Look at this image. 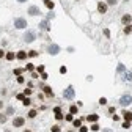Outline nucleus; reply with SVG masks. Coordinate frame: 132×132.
Wrapping results in <instances>:
<instances>
[{"instance_id":"obj_36","label":"nucleus","mask_w":132,"mask_h":132,"mask_svg":"<svg viewBox=\"0 0 132 132\" xmlns=\"http://www.w3.org/2000/svg\"><path fill=\"white\" fill-rule=\"evenodd\" d=\"M60 72H61V74H66V66H61V68H60Z\"/></svg>"},{"instance_id":"obj_26","label":"nucleus","mask_w":132,"mask_h":132,"mask_svg":"<svg viewBox=\"0 0 132 132\" xmlns=\"http://www.w3.org/2000/svg\"><path fill=\"white\" fill-rule=\"evenodd\" d=\"M22 102H24V106H30V102H32V101L28 99V98H25V99L22 101Z\"/></svg>"},{"instance_id":"obj_22","label":"nucleus","mask_w":132,"mask_h":132,"mask_svg":"<svg viewBox=\"0 0 132 132\" xmlns=\"http://www.w3.org/2000/svg\"><path fill=\"white\" fill-rule=\"evenodd\" d=\"M36 55H38V52H36V50H30V52H28V57H36Z\"/></svg>"},{"instance_id":"obj_32","label":"nucleus","mask_w":132,"mask_h":132,"mask_svg":"<svg viewBox=\"0 0 132 132\" xmlns=\"http://www.w3.org/2000/svg\"><path fill=\"white\" fill-rule=\"evenodd\" d=\"M99 104H102V106H104V104H107V99H106V98H101V99H99Z\"/></svg>"},{"instance_id":"obj_18","label":"nucleus","mask_w":132,"mask_h":132,"mask_svg":"<svg viewBox=\"0 0 132 132\" xmlns=\"http://www.w3.org/2000/svg\"><path fill=\"white\" fill-rule=\"evenodd\" d=\"M39 27H41V28H49V24H47V21H42L41 24H39Z\"/></svg>"},{"instance_id":"obj_29","label":"nucleus","mask_w":132,"mask_h":132,"mask_svg":"<svg viewBox=\"0 0 132 132\" xmlns=\"http://www.w3.org/2000/svg\"><path fill=\"white\" fill-rule=\"evenodd\" d=\"M17 83H24V77L22 75H17Z\"/></svg>"},{"instance_id":"obj_28","label":"nucleus","mask_w":132,"mask_h":132,"mask_svg":"<svg viewBox=\"0 0 132 132\" xmlns=\"http://www.w3.org/2000/svg\"><path fill=\"white\" fill-rule=\"evenodd\" d=\"M118 72H124V66L123 64H118Z\"/></svg>"},{"instance_id":"obj_13","label":"nucleus","mask_w":132,"mask_h":132,"mask_svg":"<svg viewBox=\"0 0 132 132\" xmlns=\"http://www.w3.org/2000/svg\"><path fill=\"white\" fill-rule=\"evenodd\" d=\"M42 90H44V93H46V94H47V96H53L52 90H50V88H49L47 85H46V87H42Z\"/></svg>"},{"instance_id":"obj_24","label":"nucleus","mask_w":132,"mask_h":132,"mask_svg":"<svg viewBox=\"0 0 132 132\" xmlns=\"http://www.w3.org/2000/svg\"><path fill=\"white\" fill-rule=\"evenodd\" d=\"M123 127H124V129H129V127H131V121H124L123 123Z\"/></svg>"},{"instance_id":"obj_14","label":"nucleus","mask_w":132,"mask_h":132,"mask_svg":"<svg viewBox=\"0 0 132 132\" xmlns=\"http://www.w3.org/2000/svg\"><path fill=\"white\" fill-rule=\"evenodd\" d=\"M124 120L126 121H132V112H124Z\"/></svg>"},{"instance_id":"obj_34","label":"nucleus","mask_w":132,"mask_h":132,"mask_svg":"<svg viewBox=\"0 0 132 132\" xmlns=\"http://www.w3.org/2000/svg\"><path fill=\"white\" fill-rule=\"evenodd\" d=\"M17 99H19V101H24V99H25V94H22V93H21V94H17Z\"/></svg>"},{"instance_id":"obj_47","label":"nucleus","mask_w":132,"mask_h":132,"mask_svg":"<svg viewBox=\"0 0 132 132\" xmlns=\"http://www.w3.org/2000/svg\"><path fill=\"white\" fill-rule=\"evenodd\" d=\"M104 132H112V131H109V129H106V131H104Z\"/></svg>"},{"instance_id":"obj_9","label":"nucleus","mask_w":132,"mask_h":132,"mask_svg":"<svg viewBox=\"0 0 132 132\" xmlns=\"http://www.w3.org/2000/svg\"><path fill=\"white\" fill-rule=\"evenodd\" d=\"M98 120H99V116L96 115V113H93V115H88V116H87V121H91V123H96Z\"/></svg>"},{"instance_id":"obj_4","label":"nucleus","mask_w":132,"mask_h":132,"mask_svg":"<svg viewBox=\"0 0 132 132\" xmlns=\"http://www.w3.org/2000/svg\"><path fill=\"white\" fill-rule=\"evenodd\" d=\"M24 118H22V116H17V118H14V120H13V126L14 127H21V126H24Z\"/></svg>"},{"instance_id":"obj_23","label":"nucleus","mask_w":132,"mask_h":132,"mask_svg":"<svg viewBox=\"0 0 132 132\" xmlns=\"http://www.w3.org/2000/svg\"><path fill=\"white\" fill-rule=\"evenodd\" d=\"M28 116H30V118H35V116H36V110H30L28 112Z\"/></svg>"},{"instance_id":"obj_31","label":"nucleus","mask_w":132,"mask_h":132,"mask_svg":"<svg viewBox=\"0 0 132 132\" xmlns=\"http://www.w3.org/2000/svg\"><path fill=\"white\" fill-rule=\"evenodd\" d=\"M52 132H60V126H52Z\"/></svg>"},{"instance_id":"obj_2","label":"nucleus","mask_w":132,"mask_h":132,"mask_svg":"<svg viewBox=\"0 0 132 132\" xmlns=\"http://www.w3.org/2000/svg\"><path fill=\"white\" fill-rule=\"evenodd\" d=\"M131 102H132V98L129 94H124L121 99H120V104H121V106H129Z\"/></svg>"},{"instance_id":"obj_49","label":"nucleus","mask_w":132,"mask_h":132,"mask_svg":"<svg viewBox=\"0 0 132 132\" xmlns=\"http://www.w3.org/2000/svg\"><path fill=\"white\" fill-rule=\"evenodd\" d=\"M24 132H32V131H24Z\"/></svg>"},{"instance_id":"obj_17","label":"nucleus","mask_w":132,"mask_h":132,"mask_svg":"<svg viewBox=\"0 0 132 132\" xmlns=\"http://www.w3.org/2000/svg\"><path fill=\"white\" fill-rule=\"evenodd\" d=\"M72 124H74L75 127H80V126H82V120H74V121H72Z\"/></svg>"},{"instance_id":"obj_3","label":"nucleus","mask_w":132,"mask_h":132,"mask_svg":"<svg viewBox=\"0 0 132 132\" xmlns=\"http://www.w3.org/2000/svg\"><path fill=\"white\" fill-rule=\"evenodd\" d=\"M14 27H16V28H25V27H27V21H25V19H16Z\"/></svg>"},{"instance_id":"obj_12","label":"nucleus","mask_w":132,"mask_h":132,"mask_svg":"<svg viewBox=\"0 0 132 132\" xmlns=\"http://www.w3.org/2000/svg\"><path fill=\"white\" fill-rule=\"evenodd\" d=\"M33 39H35V35H33V33H27L25 35V42H32Z\"/></svg>"},{"instance_id":"obj_5","label":"nucleus","mask_w":132,"mask_h":132,"mask_svg":"<svg viewBox=\"0 0 132 132\" xmlns=\"http://www.w3.org/2000/svg\"><path fill=\"white\" fill-rule=\"evenodd\" d=\"M98 11L104 14V13L107 11V3H104V2H99V3H98Z\"/></svg>"},{"instance_id":"obj_15","label":"nucleus","mask_w":132,"mask_h":132,"mask_svg":"<svg viewBox=\"0 0 132 132\" xmlns=\"http://www.w3.org/2000/svg\"><path fill=\"white\" fill-rule=\"evenodd\" d=\"M5 57H6V60H10V61H11V60H14V58H16V55H14L13 52H8Z\"/></svg>"},{"instance_id":"obj_7","label":"nucleus","mask_w":132,"mask_h":132,"mask_svg":"<svg viewBox=\"0 0 132 132\" xmlns=\"http://www.w3.org/2000/svg\"><path fill=\"white\" fill-rule=\"evenodd\" d=\"M131 21H132V17L129 16V14H124V16L121 17V22L124 24V25H129V24H131Z\"/></svg>"},{"instance_id":"obj_38","label":"nucleus","mask_w":132,"mask_h":132,"mask_svg":"<svg viewBox=\"0 0 132 132\" xmlns=\"http://www.w3.org/2000/svg\"><path fill=\"white\" fill-rule=\"evenodd\" d=\"M104 35L109 38V36H110V30H109V28H106V30H104Z\"/></svg>"},{"instance_id":"obj_25","label":"nucleus","mask_w":132,"mask_h":132,"mask_svg":"<svg viewBox=\"0 0 132 132\" xmlns=\"http://www.w3.org/2000/svg\"><path fill=\"white\" fill-rule=\"evenodd\" d=\"M22 71H24V69L17 68V69H14V74H16V75H21V74H22Z\"/></svg>"},{"instance_id":"obj_37","label":"nucleus","mask_w":132,"mask_h":132,"mask_svg":"<svg viewBox=\"0 0 132 132\" xmlns=\"http://www.w3.org/2000/svg\"><path fill=\"white\" fill-rule=\"evenodd\" d=\"M24 94H25V96H28V94H32V90H30V88H27V90L24 91Z\"/></svg>"},{"instance_id":"obj_42","label":"nucleus","mask_w":132,"mask_h":132,"mask_svg":"<svg viewBox=\"0 0 132 132\" xmlns=\"http://www.w3.org/2000/svg\"><path fill=\"white\" fill-rule=\"evenodd\" d=\"M38 72H44V66H38Z\"/></svg>"},{"instance_id":"obj_35","label":"nucleus","mask_w":132,"mask_h":132,"mask_svg":"<svg viewBox=\"0 0 132 132\" xmlns=\"http://www.w3.org/2000/svg\"><path fill=\"white\" fill-rule=\"evenodd\" d=\"M66 121H72V113H69V115H66Z\"/></svg>"},{"instance_id":"obj_21","label":"nucleus","mask_w":132,"mask_h":132,"mask_svg":"<svg viewBox=\"0 0 132 132\" xmlns=\"http://www.w3.org/2000/svg\"><path fill=\"white\" fill-rule=\"evenodd\" d=\"M13 113H14V109H13V107H8V109H6V115H13Z\"/></svg>"},{"instance_id":"obj_39","label":"nucleus","mask_w":132,"mask_h":132,"mask_svg":"<svg viewBox=\"0 0 132 132\" xmlns=\"http://www.w3.org/2000/svg\"><path fill=\"white\" fill-rule=\"evenodd\" d=\"M80 132H88V129H87L85 126H80Z\"/></svg>"},{"instance_id":"obj_19","label":"nucleus","mask_w":132,"mask_h":132,"mask_svg":"<svg viewBox=\"0 0 132 132\" xmlns=\"http://www.w3.org/2000/svg\"><path fill=\"white\" fill-rule=\"evenodd\" d=\"M131 32H132V25H126V28H124V33H126V35H129Z\"/></svg>"},{"instance_id":"obj_27","label":"nucleus","mask_w":132,"mask_h":132,"mask_svg":"<svg viewBox=\"0 0 132 132\" xmlns=\"http://www.w3.org/2000/svg\"><path fill=\"white\" fill-rule=\"evenodd\" d=\"M91 131H99V126H98V124H96V123H94V124H93V126H91Z\"/></svg>"},{"instance_id":"obj_16","label":"nucleus","mask_w":132,"mask_h":132,"mask_svg":"<svg viewBox=\"0 0 132 132\" xmlns=\"http://www.w3.org/2000/svg\"><path fill=\"white\" fill-rule=\"evenodd\" d=\"M77 110H79V109H77L75 106H71V107H69V113H72V115H74V113H77Z\"/></svg>"},{"instance_id":"obj_8","label":"nucleus","mask_w":132,"mask_h":132,"mask_svg":"<svg viewBox=\"0 0 132 132\" xmlns=\"http://www.w3.org/2000/svg\"><path fill=\"white\" fill-rule=\"evenodd\" d=\"M28 14H32V16H36V14H39V10H38L36 6H30V8H28Z\"/></svg>"},{"instance_id":"obj_44","label":"nucleus","mask_w":132,"mask_h":132,"mask_svg":"<svg viewBox=\"0 0 132 132\" xmlns=\"http://www.w3.org/2000/svg\"><path fill=\"white\" fill-rule=\"evenodd\" d=\"M41 77H42L44 80H46V79H47V74H46V72H41Z\"/></svg>"},{"instance_id":"obj_30","label":"nucleus","mask_w":132,"mask_h":132,"mask_svg":"<svg viewBox=\"0 0 132 132\" xmlns=\"http://www.w3.org/2000/svg\"><path fill=\"white\" fill-rule=\"evenodd\" d=\"M55 118H57V120H63V115H61V112H60V113H55Z\"/></svg>"},{"instance_id":"obj_33","label":"nucleus","mask_w":132,"mask_h":132,"mask_svg":"<svg viewBox=\"0 0 132 132\" xmlns=\"http://www.w3.org/2000/svg\"><path fill=\"white\" fill-rule=\"evenodd\" d=\"M27 69H28V71H33V69H35V66H33L32 63H28V64H27Z\"/></svg>"},{"instance_id":"obj_48","label":"nucleus","mask_w":132,"mask_h":132,"mask_svg":"<svg viewBox=\"0 0 132 132\" xmlns=\"http://www.w3.org/2000/svg\"><path fill=\"white\" fill-rule=\"evenodd\" d=\"M17 2H27V0H17Z\"/></svg>"},{"instance_id":"obj_41","label":"nucleus","mask_w":132,"mask_h":132,"mask_svg":"<svg viewBox=\"0 0 132 132\" xmlns=\"http://www.w3.org/2000/svg\"><path fill=\"white\" fill-rule=\"evenodd\" d=\"M126 79H127V80L132 79V74H131V72H126Z\"/></svg>"},{"instance_id":"obj_1","label":"nucleus","mask_w":132,"mask_h":132,"mask_svg":"<svg viewBox=\"0 0 132 132\" xmlns=\"http://www.w3.org/2000/svg\"><path fill=\"white\" fill-rule=\"evenodd\" d=\"M63 96L66 99H72V98H74V88H72V87H68V88L63 91Z\"/></svg>"},{"instance_id":"obj_45","label":"nucleus","mask_w":132,"mask_h":132,"mask_svg":"<svg viewBox=\"0 0 132 132\" xmlns=\"http://www.w3.org/2000/svg\"><path fill=\"white\" fill-rule=\"evenodd\" d=\"M3 55H5V52H3V50H2V49H0V58L3 57Z\"/></svg>"},{"instance_id":"obj_43","label":"nucleus","mask_w":132,"mask_h":132,"mask_svg":"<svg viewBox=\"0 0 132 132\" xmlns=\"http://www.w3.org/2000/svg\"><path fill=\"white\" fill-rule=\"evenodd\" d=\"M53 112H55V113H60V112H61V109H60V107H55V109H53Z\"/></svg>"},{"instance_id":"obj_11","label":"nucleus","mask_w":132,"mask_h":132,"mask_svg":"<svg viewBox=\"0 0 132 132\" xmlns=\"http://www.w3.org/2000/svg\"><path fill=\"white\" fill-rule=\"evenodd\" d=\"M42 2H44V5L47 6L49 10H53V6H55V5H53V2H52V0H42Z\"/></svg>"},{"instance_id":"obj_10","label":"nucleus","mask_w":132,"mask_h":132,"mask_svg":"<svg viewBox=\"0 0 132 132\" xmlns=\"http://www.w3.org/2000/svg\"><path fill=\"white\" fill-rule=\"evenodd\" d=\"M16 58H17V60H25V58H27V53L24 52V50H19V52L16 53Z\"/></svg>"},{"instance_id":"obj_40","label":"nucleus","mask_w":132,"mask_h":132,"mask_svg":"<svg viewBox=\"0 0 132 132\" xmlns=\"http://www.w3.org/2000/svg\"><path fill=\"white\" fill-rule=\"evenodd\" d=\"M107 3H109V5H115L116 0H107Z\"/></svg>"},{"instance_id":"obj_20","label":"nucleus","mask_w":132,"mask_h":132,"mask_svg":"<svg viewBox=\"0 0 132 132\" xmlns=\"http://www.w3.org/2000/svg\"><path fill=\"white\" fill-rule=\"evenodd\" d=\"M0 123H6V115L5 113H0Z\"/></svg>"},{"instance_id":"obj_6","label":"nucleus","mask_w":132,"mask_h":132,"mask_svg":"<svg viewBox=\"0 0 132 132\" xmlns=\"http://www.w3.org/2000/svg\"><path fill=\"white\" fill-rule=\"evenodd\" d=\"M49 53H52V55H55V53H58L60 52V47L58 46H55V44H52V46H49Z\"/></svg>"},{"instance_id":"obj_46","label":"nucleus","mask_w":132,"mask_h":132,"mask_svg":"<svg viewBox=\"0 0 132 132\" xmlns=\"http://www.w3.org/2000/svg\"><path fill=\"white\" fill-rule=\"evenodd\" d=\"M2 107H3V102H2V101H0V109H2Z\"/></svg>"}]
</instances>
